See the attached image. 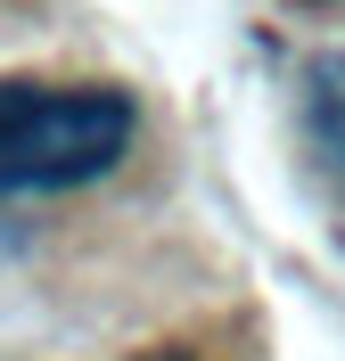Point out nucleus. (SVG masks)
<instances>
[{"mask_svg": "<svg viewBox=\"0 0 345 361\" xmlns=\"http://www.w3.org/2000/svg\"><path fill=\"white\" fill-rule=\"evenodd\" d=\"M140 115L107 82H25L0 74V197L91 189L132 157Z\"/></svg>", "mask_w": 345, "mask_h": 361, "instance_id": "nucleus-1", "label": "nucleus"}, {"mask_svg": "<svg viewBox=\"0 0 345 361\" xmlns=\"http://www.w3.org/2000/svg\"><path fill=\"white\" fill-rule=\"evenodd\" d=\"M296 140H304V164L321 180V197L337 205V222H345V49L304 58V74H296Z\"/></svg>", "mask_w": 345, "mask_h": 361, "instance_id": "nucleus-2", "label": "nucleus"}, {"mask_svg": "<svg viewBox=\"0 0 345 361\" xmlns=\"http://www.w3.org/2000/svg\"><path fill=\"white\" fill-rule=\"evenodd\" d=\"M140 361H189V353H140Z\"/></svg>", "mask_w": 345, "mask_h": 361, "instance_id": "nucleus-3", "label": "nucleus"}]
</instances>
